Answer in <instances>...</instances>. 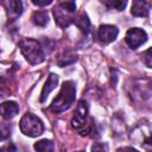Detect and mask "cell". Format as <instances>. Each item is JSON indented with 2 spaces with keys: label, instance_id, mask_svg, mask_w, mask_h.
<instances>
[{
  "label": "cell",
  "instance_id": "cell-1",
  "mask_svg": "<svg viewBox=\"0 0 152 152\" xmlns=\"http://www.w3.org/2000/svg\"><path fill=\"white\" fill-rule=\"evenodd\" d=\"M76 95V88L75 84L71 81H65L61 88L59 94L56 96L53 102L50 106V109L55 113H62L65 109H68L72 102L75 101Z\"/></svg>",
  "mask_w": 152,
  "mask_h": 152
},
{
  "label": "cell",
  "instance_id": "cell-2",
  "mask_svg": "<svg viewBox=\"0 0 152 152\" xmlns=\"http://www.w3.org/2000/svg\"><path fill=\"white\" fill-rule=\"evenodd\" d=\"M19 48L21 53L24 55V57L27 59L30 64H39L45 58L43 48L36 39L25 38L19 42Z\"/></svg>",
  "mask_w": 152,
  "mask_h": 152
},
{
  "label": "cell",
  "instance_id": "cell-3",
  "mask_svg": "<svg viewBox=\"0 0 152 152\" xmlns=\"http://www.w3.org/2000/svg\"><path fill=\"white\" fill-rule=\"evenodd\" d=\"M71 125L81 135H88L93 131L91 120L88 119V107L83 100H81L76 107Z\"/></svg>",
  "mask_w": 152,
  "mask_h": 152
},
{
  "label": "cell",
  "instance_id": "cell-4",
  "mask_svg": "<svg viewBox=\"0 0 152 152\" xmlns=\"http://www.w3.org/2000/svg\"><path fill=\"white\" fill-rule=\"evenodd\" d=\"M75 11H76V4L59 2V5H57L53 8V17L56 24L62 28L68 27L75 20Z\"/></svg>",
  "mask_w": 152,
  "mask_h": 152
},
{
  "label": "cell",
  "instance_id": "cell-5",
  "mask_svg": "<svg viewBox=\"0 0 152 152\" xmlns=\"http://www.w3.org/2000/svg\"><path fill=\"white\" fill-rule=\"evenodd\" d=\"M19 127H20V131L28 137H38L44 131V125L42 120L31 113H26L21 118L19 122Z\"/></svg>",
  "mask_w": 152,
  "mask_h": 152
},
{
  "label": "cell",
  "instance_id": "cell-6",
  "mask_svg": "<svg viewBox=\"0 0 152 152\" xmlns=\"http://www.w3.org/2000/svg\"><path fill=\"white\" fill-rule=\"evenodd\" d=\"M125 40L131 49H137L147 40V34L144 30L138 28V27H133V28H129L127 31Z\"/></svg>",
  "mask_w": 152,
  "mask_h": 152
},
{
  "label": "cell",
  "instance_id": "cell-7",
  "mask_svg": "<svg viewBox=\"0 0 152 152\" xmlns=\"http://www.w3.org/2000/svg\"><path fill=\"white\" fill-rule=\"evenodd\" d=\"M118 28L113 25H101L97 31V37L103 44L112 43L118 37Z\"/></svg>",
  "mask_w": 152,
  "mask_h": 152
},
{
  "label": "cell",
  "instance_id": "cell-8",
  "mask_svg": "<svg viewBox=\"0 0 152 152\" xmlns=\"http://www.w3.org/2000/svg\"><path fill=\"white\" fill-rule=\"evenodd\" d=\"M19 112V106L14 101H6L0 104V115L4 119H12Z\"/></svg>",
  "mask_w": 152,
  "mask_h": 152
},
{
  "label": "cell",
  "instance_id": "cell-9",
  "mask_svg": "<svg viewBox=\"0 0 152 152\" xmlns=\"http://www.w3.org/2000/svg\"><path fill=\"white\" fill-rule=\"evenodd\" d=\"M5 7L8 14V18L14 20L23 12V2L21 0H5Z\"/></svg>",
  "mask_w": 152,
  "mask_h": 152
},
{
  "label": "cell",
  "instance_id": "cell-10",
  "mask_svg": "<svg viewBox=\"0 0 152 152\" xmlns=\"http://www.w3.org/2000/svg\"><path fill=\"white\" fill-rule=\"evenodd\" d=\"M150 12V6L146 0H133L131 13L134 17H147Z\"/></svg>",
  "mask_w": 152,
  "mask_h": 152
},
{
  "label": "cell",
  "instance_id": "cell-11",
  "mask_svg": "<svg viewBox=\"0 0 152 152\" xmlns=\"http://www.w3.org/2000/svg\"><path fill=\"white\" fill-rule=\"evenodd\" d=\"M57 83H58V76L55 75V74H50L49 77H48V81H46L45 86L43 87V90H42V94H40L42 95L40 96V102H44L45 101V99L49 96V94L56 88Z\"/></svg>",
  "mask_w": 152,
  "mask_h": 152
},
{
  "label": "cell",
  "instance_id": "cell-12",
  "mask_svg": "<svg viewBox=\"0 0 152 152\" xmlns=\"http://www.w3.org/2000/svg\"><path fill=\"white\" fill-rule=\"evenodd\" d=\"M32 21L37 26H45L49 23V14L44 11H37L32 14Z\"/></svg>",
  "mask_w": 152,
  "mask_h": 152
},
{
  "label": "cell",
  "instance_id": "cell-13",
  "mask_svg": "<svg viewBox=\"0 0 152 152\" xmlns=\"http://www.w3.org/2000/svg\"><path fill=\"white\" fill-rule=\"evenodd\" d=\"M75 25L83 32H87L89 30V26H90V21L88 19V15L86 13H81L77 18L75 17Z\"/></svg>",
  "mask_w": 152,
  "mask_h": 152
},
{
  "label": "cell",
  "instance_id": "cell-14",
  "mask_svg": "<svg viewBox=\"0 0 152 152\" xmlns=\"http://www.w3.org/2000/svg\"><path fill=\"white\" fill-rule=\"evenodd\" d=\"M103 2L108 8L116 11H122L127 5V0H104Z\"/></svg>",
  "mask_w": 152,
  "mask_h": 152
},
{
  "label": "cell",
  "instance_id": "cell-15",
  "mask_svg": "<svg viewBox=\"0 0 152 152\" xmlns=\"http://www.w3.org/2000/svg\"><path fill=\"white\" fill-rule=\"evenodd\" d=\"M34 150H37V151H52L53 144L48 139H43V140L34 144Z\"/></svg>",
  "mask_w": 152,
  "mask_h": 152
},
{
  "label": "cell",
  "instance_id": "cell-16",
  "mask_svg": "<svg viewBox=\"0 0 152 152\" xmlns=\"http://www.w3.org/2000/svg\"><path fill=\"white\" fill-rule=\"evenodd\" d=\"M11 134V129L8 127V125L0 122V140H6L10 138Z\"/></svg>",
  "mask_w": 152,
  "mask_h": 152
},
{
  "label": "cell",
  "instance_id": "cell-17",
  "mask_svg": "<svg viewBox=\"0 0 152 152\" xmlns=\"http://www.w3.org/2000/svg\"><path fill=\"white\" fill-rule=\"evenodd\" d=\"M141 57H142L144 63L146 64V66L147 68H151V49H147L145 52H142Z\"/></svg>",
  "mask_w": 152,
  "mask_h": 152
},
{
  "label": "cell",
  "instance_id": "cell-18",
  "mask_svg": "<svg viewBox=\"0 0 152 152\" xmlns=\"http://www.w3.org/2000/svg\"><path fill=\"white\" fill-rule=\"evenodd\" d=\"M8 94V88L2 77H0V97H4Z\"/></svg>",
  "mask_w": 152,
  "mask_h": 152
},
{
  "label": "cell",
  "instance_id": "cell-19",
  "mask_svg": "<svg viewBox=\"0 0 152 152\" xmlns=\"http://www.w3.org/2000/svg\"><path fill=\"white\" fill-rule=\"evenodd\" d=\"M32 2L36 5V6H40V7H44V6H48L52 2V0H32Z\"/></svg>",
  "mask_w": 152,
  "mask_h": 152
},
{
  "label": "cell",
  "instance_id": "cell-20",
  "mask_svg": "<svg viewBox=\"0 0 152 152\" xmlns=\"http://www.w3.org/2000/svg\"><path fill=\"white\" fill-rule=\"evenodd\" d=\"M91 150H93V151H94V150H107V146H104V145H102V146L94 145V146L91 147Z\"/></svg>",
  "mask_w": 152,
  "mask_h": 152
},
{
  "label": "cell",
  "instance_id": "cell-21",
  "mask_svg": "<svg viewBox=\"0 0 152 152\" xmlns=\"http://www.w3.org/2000/svg\"><path fill=\"white\" fill-rule=\"evenodd\" d=\"M0 150H1V151H5V150H13V151H15V147H14V146H12V145H7V146L1 147Z\"/></svg>",
  "mask_w": 152,
  "mask_h": 152
},
{
  "label": "cell",
  "instance_id": "cell-22",
  "mask_svg": "<svg viewBox=\"0 0 152 152\" xmlns=\"http://www.w3.org/2000/svg\"><path fill=\"white\" fill-rule=\"evenodd\" d=\"M61 2H64V4H75V0H61Z\"/></svg>",
  "mask_w": 152,
  "mask_h": 152
},
{
  "label": "cell",
  "instance_id": "cell-23",
  "mask_svg": "<svg viewBox=\"0 0 152 152\" xmlns=\"http://www.w3.org/2000/svg\"><path fill=\"white\" fill-rule=\"evenodd\" d=\"M0 1H1V0H0Z\"/></svg>",
  "mask_w": 152,
  "mask_h": 152
}]
</instances>
